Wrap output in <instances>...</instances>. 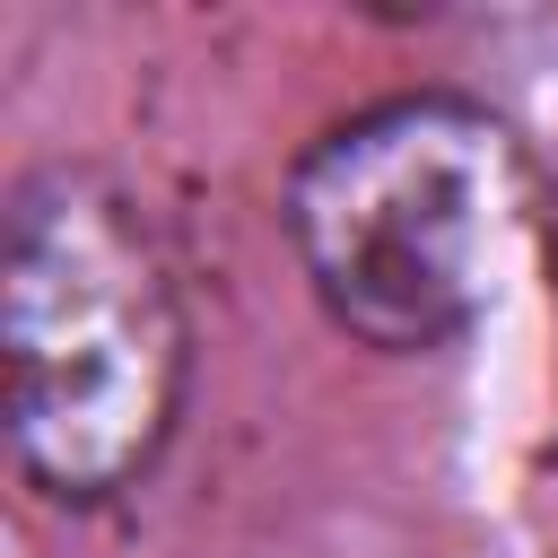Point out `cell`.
I'll list each match as a JSON object with an SVG mask.
<instances>
[{"mask_svg": "<svg viewBox=\"0 0 558 558\" xmlns=\"http://www.w3.org/2000/svg\"><path fill=\"white\" fill-rule=\"evenodd\" d=\"M523 227V148L462 96L375 105L288 174L296 262L366 349H436L471 331L497 305Z\"/></svg>", "mask_w": 558, "mask_h": 558, "instance_id": "7a4b0ae2", "label": "cell"}, {"mask_svg": "<svg viewBox=\"0 0 558 558\" xmlns=\"http://www.w3.org/2000/svg\"><path fill=\"white\" fill-rule=\"evenodd\" d=\"M0 366L35 488L87 506L148 471L183 401V305L122 183L87 166L17 183L0 227Z\"/></svg>", "mask_w": 558, "mask_h": 558, "instance_id": "6da1fadb", "label": "cell"}]
</instances>
